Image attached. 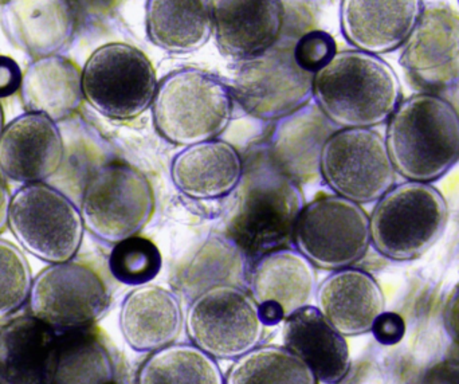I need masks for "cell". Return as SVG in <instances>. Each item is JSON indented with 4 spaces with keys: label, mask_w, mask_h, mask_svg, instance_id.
Instances as JSON below:
<instances>
[{
    "label": "cell",
    "mask_w": 459,
    "mask_h": 384,
    "mask_svg": "<svg viewBox=\"0 0 459 384\" xmlns=\"http://www.w3.org/2000/svg\"><path fill=\"white\" fill-rule=\"evenodd\" d=\"M21 100L27 113L46 116L54 123H65L83 102L82 69L66 57L34 59L24 70Z\"/></svg>",
    "instance_id": "cell-26"
},
{
    "label": "cell",
    "mask_w": 459,
    "mask_h": 384,
    "mask_svg": "<svg viewBox=\"0 0 459 384\" xmlns=\"http://www.w3.org/2000/svg\"><path fill=\"white\" fill-rule=\"evenodd\" d=\"M112 296L96 267L77 257L50 264L32 281L30 315L58 332L94 327L107 315Z\"/></svg>",
    "instance_id": "cell-11"
},
{
    "label": "cell",
    "mask_w": 459,
    "mask_h": 384,
    "mask_svg": "<svg viewBox=\"0 0 459 384\" xmlns=\"http://www.w3.org/2000/svg\"><path fill=\"white\" fill-rule=\"evenodd\" d=\"M158 86L151 59L128 43L100 46L82 69L83 99L110 120H134L147 112Z\"/></svg>",
    "instance_id": "cell-8"
},
{
    "label": "cell",
    "mask_w": 459,
    "mask_h": 384,
    "mask_svg": "<svg viewBox=\"0 0 459 384\" xmlns=\"http://www.w3.org/2000/svg\"><path fill=\"white\" fill-rule=\"evenodd\" d=\"M372 332L382 345H393L401 342L404 332H406V326H404L403 319L401 316L396 313L385 312L377 319Z\"/></svg>",
    "instance_id": "cell-35"
},
{
    "label": "cell",
    "mask_w": 459,
    "mask_h": 384,
    "mask_svg": "<svg viewBox=\"0 0 459 384\" xmlns=\"http://www.w3.org/2000/svg\"><path fill=\"white\" fill-rule=\"evenodd\" d=\"M423 8V0H342L340 27L356 50L380 56L406 43Z\"/></svg>",
    "instance_id": "cell-19"
},
{
    "label": "cell",
    "mask_w": 459,
    "mask_h": 384,
    "mask_svg": "<svg viewBox=\"0 0 459 384\" xmlns=\"http://www.w3.org/2000/svg\"><path fill=\"white\" fill-rule=\"evenodd\" d=\"M444 326L450 339L459 347V283L453 289L445 305Z\"/></svg>",
    "instance_id": "cell-37"
},
{
    "label": "cell",
    "mask_w": 459,
    "mask_h": 384,
    "mask_svg": "<svg viewBox=\"0 0 459 384\" xmlns=\"http://www.w3.org/2000/svg\"><path fill=\"white\" fill-rule=\"evenodd\" d=\"M245 267V254L226 235L210 237L175 266L171 285L191 302L214 286H240Z\"/></svg>",
    "instance_id": "cell-28"
},
{
    "label": "cell",
    "mask_w": 459,
    "mask_h": 384,
    "mask_svg": "<svg viewBox=\"0 0 459 384\" xmlns=\"http://www.w3.org/2000/svg\"><path fill=\"white\" fill-rule=\"evenodd\" d=\"M316 307L345 337L374 329L385 312L382 288L369 273L356 267L336 270L318 285Z\"/></svg>",
    "instance_id": "cell-20"
},
{
    "label": "cell",
    "mask_w": 459,
    "mask_h": 384,
    "mask_svg": "<svg viewBox=\"0 0 459 384\" xmlns=\"http://www.w3.org/2000/svg\"><path fill=\"white\" fill-rule=\"evenodd\" d=\"M136 384H225V375L201 348L175 343L148 356Z\"/></svg>",
    "instance_id": "cell-30"
},
{
    "label": "cell",
    "mask_w": 459,
    "mask_h": 384,
    "mask_svg": "<svg viewBox=\"0 0 459 384\" xmlns=\"http://www.w3.org/2000/svg\"><path fill=\"white\" fill-rule=\"evenodd\" d=\"M78 205L85 229L97 240L116 245L147 227L156 199L150 179L140 170L110 161L91 175Z\"/></svg>",
    "instance_id": "cell-6"
},
{
    "label": "cell",
    "mask_w": 459,
    "mask_h": 384,
    "mask_svg": "<svg viewBox=\"0 0 459 384\" xmlns=\"http://www.w3.org/2000/svg\"><path fill=\"white\" fill-rule=\"evenodd\" d=\"M313 99L339 128H375L390 120L401 104L402 88L393 67L379 56L344 50L313 75Z\"/></svg>",
    "instance_id": "cell-2"
},
{
    "label": "cell",
    "mask_w": 459,
    "mask_h": 384,
    "mask_svg": "<svg viewBox=\"0 0 459 384\" xmlns=\"http://www.w3.org/2000/svg\"><path fill=\"white\" fill-rule=\"evenodd\" d=\"M8 227L27 253L48 265L77 257L85 234L77 203L48 183L13 192Z\"/></svg>",
    "instance_id": "cell-7"
},
{
    "label": "cell",
    "mask_w": 459,
    "mask_h": 384,
    "mask_svg": "<svg viewBox=\"0 0 459 384\" xmlns=\"http://www.w3.org/2000/svg\"><path fill=\"white\" fill-rule=\"evenodd\" d=\"M237 190L226 237L246 258L289 248L305 205L301 186L282 174L264 150L247 161Z\"/></svg>",
    "instance_id": "cell-1"
},
{
    "label": "cell",
    "mask_w": 459,
    "mask_h": 384,
    "mask_svg": "<svg viewBox=\"0 0 459 384\" xmlns=\"http://www.w3.org/2000/svg\"><path fill=\"white\" fill-rule=\"evenodd\" d=\"M108 264L116 280L126 285L140 286L159 275L163 259L152 240L134 235L113 246Z\"/></svg>",
    "instance_id": "cell-32"
},
{
    "label": "cell",
    "mask_w": 459,
    "mask_h": 384,
    "mask_svg": "<svg viewBox=\"0 0 459 384\" xmlns=\"http://www.w3.org/2000/svg\"><path fill=\"white\" fill-rule=\"evenodd\" d=\"M78 18L80 15H99L102 11L109 7V0H73Z\"/></svg>",
    "instance_id": "cell-38"
},
{
    "label": "cell",
    "mask_w": 459,
    "mask_h": 384,
    "mask_svg": "<svg viewBox=\"0 0 459 384\" xmlns=\"http://www.w3.org/2000/svg\"><path fill=\"white\" fill-rule=\"evenodd\" d=\"M277 131L266 148L270 161L286 177L301 185L321 179L320 161L324 144L332 134L333 124L316 108L307 107L280 120Z\"/></svg>",
    "instance_id": "cell-23"
},
{
    "label": "cell",
    "mask_w": 459,
    "mask_h": 384,
    "mask_svg": "<svg viewBox=\"0 0 459 384\" xmlns=\"http://www.w3.org/2000/svg\"><path fill=\"white\" fill-rule=\"evenodd\" d=\"M449 205L430 183L409 182L394 186L383 195L371 215V245L391 261L420 258L444 235Z\"/></svg>",
    "instance_id": "cell-5"
},
{
    "label": "cell",
    "mask_w": 459,
    "mask_h": 384,
    "mask_svg": "<svg viewBox=\"0 0 459 384\" xmlns=\"http://www.w3.org/2000/svg\"><path fill=\"white\" fill-rule=\"evenodd\" d=\"M32 281L31 267L23 251L0 238V319L13 315L29 302Z\"/></svg>",
    "instance_id": "cell-33"
},
{
    "label": "cell",
    "mask_w": 459,
    "mask_h": 384,
    "mask_svg": "<svg viewBox=\"0 0 459 384\" xmlns=\"http://www.w3.org/2000/svg\"><path fill=\"white\" fill-rule=\"evenodd\" d=\"M242 158L225 140H210L180 151L171 164L175 188L195 200L228 196L243 177Z\"/></svg>",
    "instance_id": "cell-24"
},
{
    "label": "cell",
    "mask_w": 459,
    "mask_h": 384,
    "mask_svg": "<svg viewBox=\"0 0 459 384\" xmlns=\"http://www.w3.org/2000/svg\"><path fill=\"white\" fill-rule=\"evenodd\" d=\"M212 34L223 56L242 61L277 45L282 35V0H212Z\"/></svg>",
    "instance_id": "cell-18"
},
{
    "label": "cell",
    "mask_w": 459,
    "mask_h": 384,
    "mask_svg": "<svg viewBox=\"0 0 459 384\" xmlns=\"http://www.w3.org/2000/svg\"><path fill=\"white\" fill-rule=\"evenodd\" d=\"M458 2H459V0H458Z\"/></svg>",
    "instance_id": "cell-41"
},
{
    "label": "cell",
    "mask_w": 459,
    "mask_h": 384,
    "mask_svg": "<svg viewBox=\"0 0 459 384\" xmlns=\"http://www.w3.org/2000/svg\"><path fill=\"white\" fill-rule=\"evenodd\" d=\"M401 66L420 93L442 94L459 89V13L450 5L423 8L404 43Z\"/></svg>",
    "instance_id": "cell-14"
},
{
    "label": "cell",
    "mask_w": 459,
    "mask_h": 384,
    "mask_svg": "<svg viewBox=\"0 0 459 384\" xmlns=\"http://www.w3.org/2000/svg\"><path fill=\"white\" fill-rule=\"evenodd\" d=\"M283 347L301 358L318 382L339 384L351 370L347 339L317 310L302 308L283 321Z\"/></svg>",
    "instance_id": "cell-25"
},
{
    "label": "cell",
    "mask_w": 459,
    "mask_h": 384,
    "mask_svg": "<svg viewBox=\"0 0 459 384\" xmlns=\"http://www.w3.org/2000/svg\"><path fill=\"white\" fill-rule=\"evenodd\" d=\"M248 285L262 320L266 327L275 326L312 305L318 288L317 273L297 249H280L255 259Z\"/></svg>",
    "instance_id": "cell-15"
},
{
    "label": "cell",
    "mask_w": 459,
    "mask_h": 384,
    "mask_svg": "<svg viewBox=\"0 0 459 384\" xmlns=\"http://www.w3.org/2000/svg\"><path fill=\"white\" fill-rule=\"evenodd\" d=\"M321 179L334 194L358 205L377 202L395 185L385 137L372 128H340L324 144Z\"/></svg>",
    "instance_id": "cell-13"
},
{
    "label": "cell",
    "mask_w": 459,
    "mask_h": 384,
    "mask_svg": "<svg viewBox=\"0 0 459 384\" xmlns=\"http://www.w3.org/2000/svg\"><path fill=\"white\" fill-rule=\"evenodd\" d=\"M313 75L297 64L294 43L280 40L258 56L238 61L230 89L251 118L280 121L309 105Z\"/></svg>",
    "instance_id": "cell-9"
},
{
    "label": "cell",
    "mask_w": 459,
    "mask_h": 384,
    "mask_svg": "<svg viewBox=\"0 0 459 384\" xmlns=\"http://www.w3.org/2000/svg\"><path fill=\"white\" fill-rule=\"evenodd\" d=\"M315 372L283 345H258L238 358L225 384H318Z\"/></svg>",
    "instance_id": "cell-31"
},
{
    "label": "cell",
    "mask_w": 459,
    "mask_h": 384,
    "mask_svg": "<svg viewBox=\"0 0 459 384\" xmlns=\"http://www.w3.org/2000/svg\"><path fill=\"white\" fill-rule=\"evenodd\" d=\"M78 19L73 0H5L0 10L5 37L32 59L65 50L74 38Z\"/></svg>",
    "instance_id": "cell-17"
},
{
    "label": "cell",
    "mask_w": 459,
    "mask_h": 384,
    "mask_svg": "<svg viewBox=\"0 0 459 384\" xmlns=\"http://www.w3.org/2000/svg\"><path fill=\"white\" fill-rule=\"evenodd\" d=\"M337 53L336 42L328 32L315 30L302 35L294 43V58L305 72L317 73Z\"/></svg>",
    "instance_id": "cell-34"
},
{
    "label": "cell",
    "mask_w": 459,
    "mask_h": 384,
    "mask_svg": "<svg viewBox=\"0 0 459 384\" xmlns=\"http://www.w3.org/2000/svg\"><path fill=\"white\" fill-rule=\"evenodd\" d=\"M145 29L161 50L194 53L212 38V0H147Z\"/></svg>",
    "instance_id": "cell-27"
},
{
    "label": "cell",
    "mask_w": 459,
    "mask_h": 384,
    "mask_svg": "<svg viewBox=\"0 0 459 384\" xmlns=\"http://www.w3.org/2000/svg\"><path fill=\"white\" fill-rule=\"evenodd\" d=\"M64 136L58 124L38 113H23L0 137V171L22 186L48 183L61 167Z\"/></svg>",
    "instance_id": "cell-16"
},
{
    "label": "cell",
    "mask_w": 459,
    "mask_h": 384,
    "mask_svg": "<svg viewBox=\"0 0 459 384\" xmlns=\"http://www.w3.org/2000/svg\"><path fill=\"white\" fill-rule=\"evenodd\" d=\"M11 199H13V195L10 194L7 185L0 177V234L8 227Z\"/></svg>",
    "instance_id": "cell-39"
},
{
    "label": "cell",
    "mask_w": 459,
    "mask_h": 384,
    "mask_svg": "<svg viewBox=\"0 0 459 384\" xmlns=\"http://www.w3.org/2000/svg\"><path fill=\"white\" fill-rule=\"evenodd\" d=\"M151 108L158 134L171 144L190 147L218 139L228 129L234 97L220 78L188 67L159 83Z\"/></svg>",
    "instance_id": "cell-4"
},
{
    "label": "cell",
    "mask_w": 459,
    "mask_h": 384,
    "mask_svg": "<svg viewBox=\"0 0 459 384\" xmlns=\"http://www.w3.org/2000/svg\"><path fill=\"white\" fill-rule=\"evenodd\" d=\"M191 345L215 361H237L261 345L266 324L245 289L220 285L190 302L185 319Z\"/></svg>",
    "instance_id": "cell-12"
},
{
    "label": "cell",
    "mask_w": 459,
    "mask_h": 384,
    "mask_svg": "<svg viewBox=\"0 0 459 384\" xmlns=\"http://www.w3.org/2000/svg\"><path fill=\"white\" fill-rule=\"evenodd\" d=\"M118 321L124 340L132 350L152 353L177 343L185 316L174 292L145 284L124 299Z\"/></svg>",
    "instance_id": "cell-22"
},
{
    "label": "cell",
    "mask_w": 459,
    "mask_h": 384,
    "mask_svg": "<svg viewBox=\"0 0 459 384\" xmlns=\"http://www.w3.org/2000/svg\"><path fill=\"white\" fill-rule=\"evenodd\" d=\"M5 120L4 110H3L2 104H0V137H2L3 131H4Z\"/></svg>",
    "instance_id": "cell-40"
},
{
    "label": "cell",
    "mask_w": 459,
    "mask_h": 384,
    "mask_svg": "<svg viewBox=\"0 0 459 384\" xmlns=\"http://www.w3.org/2000/svg\"><path fill=\"white\" fill-rule=\"evenodd\" d=\"M22 75L23 73L13 59L0 56V99L13 96L21 89Z\"/></svg>",
    "instance_id": "cell-36"
},
{
    "label": "cell",
    "mask_w": 459,
    "mask_h": 384,
    "mask_svg": "<svg viewBox=\"0 0 459 384\" xmlns=\"http://www.w3.org/2000/svg\"><path fill=\"white\" fill-rule=\"evenodd\" d=\"M51 384H117L115 359L93 327L58 334Z\"/></svg>",
    "instance_id": "cell-29"
},
{
    "label": "cell",
    "mask_w": 459,
    "mask_h": 384,
    "mask_svg": "<svg viewBox=\"0 0 459 384\" xmlns=\"http://www.w3.org/2000/svg\"><path fill=\"white\" fill-rule=\"evenodd\" d=\"M385 143L396 174L431 185L458 163V110L445 97L414 94L388 120Z\"/></svg>",
    "instance_id": "cell-3"
},
{
    "label": "cell",
    "mask_w": 459,
    "mask_h": 384,
    "mask_svg": "<svg viewBox=\"0 0 459 384\" xmlns=\"http://www.w3.org/2000/svg\"><path fill=\"white\" fill-rule=\"evenodd\" d=\"M58 332L32 315L11 319L0 329V384H51Z\"/></svg>",
    "instance_id": "cell-21"
},
{
    "label": "cell",
    "mask_w": 459,
    "mask_h": 384,
    "mask_svg": "<svg viewBox=\"0 0 459 384\" xmlns=\"http://www.w3.org/2000/svg\"><path fill=\"white\" fill-rule=\"evenodd\" d=\"M293 245L318 269L352 267L371 246L369 215L352 200L320 194L299 213Z\"/></svg>",
    "instance_id": "cell-10"
}]
</instances>
